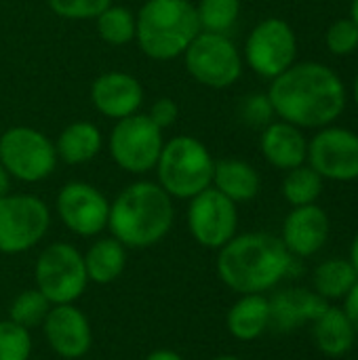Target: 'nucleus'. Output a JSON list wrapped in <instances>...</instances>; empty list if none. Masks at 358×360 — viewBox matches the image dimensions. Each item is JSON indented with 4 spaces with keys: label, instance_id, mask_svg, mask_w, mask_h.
<instances>
[{
    "label": "nucleus",
    "instance_id": "obj_16",
    "mask_svg": "<svg viewBox=\"0 0 358 360\" xmlns=\"http://www.w3.org/2000/svg\"><path fill=\"white\" fill-rule=\"evenodd\" d=\"M91 101L106 118L120 120L137 114L143 103V86L127 72H106L93 80Z\"/></svg>",
    "mask_w": 358,
    "mask_h": 360
},
{
    "label": "nucleus",
    "instance_id": "obj_1",
    "mask_svg": "<svg viewBox=\"0 0 358 360\" xmlns=\"http://www.w3.org/2000/svg\"><path fill=\"white\" fill-rule=\"evenodd\" d=\"M268 99L281 120L304 129L331 124L346 105V89L323 63H293L272 78Z\"/></svg>",
    "mask_w": 358,
    "mask_h": 360
},
{
    "label": "nucleus",
    "instance_id": "obj_15",
    "mask_svg": "<svg viewBox=\"0 0 358 360\" xmlns=\"http://www.w3.org/2000/svg\"><path fill=\"white\" fill-rule=\"evenodd\" d=\"M42 329L49 346L61 359H80L91 348V325L74 304L51 306Z\"/></svg>",
    "mask_w": 358,
    "mask_h": 360
},
{
    "label": "nucleus",
    "instance_id": "obj_19",
    "mask_svg": "<svg viewBox=\"0 0 358 360\" xmlns=\"http://www.w3.org/2000/svg\"><path fill=\"white\" fill-rule=\"evenodd\" d=\"M327 300L306 289H287L270 300V325L281 331H293L304 323H314L325 310Z\"/></svg>",
    "mask_w": 358,
    "mask_h": 360
},
{
    "label": "nucleus",
    "instance_id": "obj_31",
    "mask_svg": "<svg viewBox=\"0 0 358 360\" xmlns=\"http://www.w3.org/2000/svg\"><path fill=\"white\" fill-rule=\"evenodd\" d=\"M112 0H49L51 11L61 19L82 21V19H97Z\"/></svg>",
    "mask_w": 358,
    "mask_h": 360
},
{
    "label": "nucleus",
    "instance_id": "obj_27",
    "mask_svg": "<svg viewBox=\"0 0 358 360\" xmlns=\"http://www.w3.org/2000/svg\"><path fill=\"white\" fill-rule=\"evenodd\" d=\"M323 192V177L308 165H300L291 169L283 181V194L289 205L293 207H306L314 205L317 198Z\"/></svg>",
    "mask_w": 358,
    "mask_h": 360
},
{
    "label": "nucleus",
    "instance_id": "obj_34",
    "mask_svg": "<svg viewBox=\"0 0 358 360\" xmlns=\"http://www.w3.org/2000/svg\"><path fill=\"white\" fill-rule=\"evenodd\" d=\"M148 116L152 118V122H154L156 127H160V129L165 131L167 127L175 124V120H177V116H179V108H177V103H175L173 99L160 97V99L154 101V105L150 108Z\"/></svg>",
    "mask_w": 358,
    "mask_h": 360
},
{
    "label": "nucleus",
    "instance_id": "obj_37",
    "mask_svg": "<svg viewBox=\"0 0 358 360\" xmlns=\"http://www.w3.org/2000/svg\"><path fill=\"white\" fill-rule=\"evenodd\" d=\"M146 360H184L173 350H154Z\"/></svg>",
    "mask_w": 358,
    "mask_h": 360
},
{
    "label": "nucleus",
    "instance_id": "obj_33",
    "mask_svg": "<svg viewBox=\"0 0 358 360\" xmlns=\"http://www.w3.org/2000/svg\"><path fill=\"white\" fill-rule=\"evenodd\" d=\"M241 114L249 124H255V127L266 124L268 127L270 118L274 116V110H272V103H270L268 95H249L243 101Z\"/></svg>",
    "mask_w": 358,
    "mask_h": 360
},
{
    "label": "nucleus",
    "instance_id": "obj_7",
    "mask_svg": "<svg viewBox=\"0 0 358 360\" xmlns=\"http://www.w3.org/2000/svg\"><path fill=\"white\" fill-rule=\"evenodd\" d=\"M36 289L53 304H74L87 289L84 255L68 243L49 245L36 262Z\"/></svg>",
    "mask_w": 358,
    "mask_h": 360
},
{
    "label": "nucleus",
    "instance_id": "obj_28",
    "mask_svg": "<svg viewBox=\"0 0 358 360\" xmlns=\"http://www.w3.org/2000/svg\"><path fill=\"white\" fill-rule=\"evenodd\" d=\"M196 15L203 32L226 34L241 15V0H198Z\"/></svg>",
    "mask_w": 358,
    "mask_h": 360
},
{
    "label": "nucleus",
    "instance_id": "obj_8",
    "mask_svg": "<svg viewBox=\"0 0 358 360\" xmlns=\"http://www.w3.org/2000/svg\"><path fill=\"white\" fill-rule=\"evenodd\" d=\"M57 160L55 143L38 129L11 127L0 135V165L19 181L36 184L46 179Z\"/></svg>",
    "mask_w": 358,
    "mask_h": 360
},
{
    "label": "nucleus",
    "instance_id": "obj_11",
    "mask_svg": "<svg viewBox=\"0 0 358 360\" xmlns=\"http://www.w3.org/2000/svg\"><path fill=\"white\" fill-rule=\"evenodd\" d=\"M298 38L291 25L279 17L260 21L245 44V59L249 68L264 76L276 78L295 63Z\"/></svg>",
    "mask_w": 358,
    "mask_h": 360
},
{
    "label": "nucleus",
    "instance_id": "obj_3",
    "mask_svg": "<svg viewBox=\"0 0 358 360\" xmlns=\"http://www.w3.org/2000/svg\"><path fill=\"white\" fill-rule=\"evenodd\" d=\"M175 219L173 198L154 181H135L110 202L108 228L129 249L160 243Z\"/></svg>",
    "mask_w": 358,
    "mask_h": 360
},
{
    "label": "nucleus",
    "instance_id": "obj_22",
    "mask_svg": "<svg viewBox=\"0 0 358 360\" xmlns=\"http://www.w3.org/2000/svg\"><path fill=\"white\" fill-rule=\"evenodd\" d=\"M228 331L241 342L257 340L270 327V300L262 293L243 295L228 312Z\"/></svg>",
    "mask_w": 358,
    "mask_h": 360
},
{
    "label": "nucleus",
    "instance_id": "obj_4",
    "mask_svg": "<svg viewBox=\"0 0 358 360\" xmlns=\"http://www.w3.org/2000/svg\"><path fill=\"white\" fill-rule=\"evenodd\" d=\"M135 19V40L143 55L156 61L181 57L203 32L190 0H146Z\"/></svg>",
    "mask_w": 358,
    "mask_h": 360
},
{
    "label": "nucleus",
    "instance_id": "obj_9",
    "mask_svg": "<svg viewBox=\"0 0 358 360\" xmlns=\"http://www.w3.org/2000/svg\"><path fill=\"white\" fill-rule=\"evenodd\" d=\"M188 74L209 86L228 89L243 74V57L226 34L200 32L184 53Z\"/></svg>",
    "mask_w": 358,
    "mask_h": 360
},
{
    "label": "nucleus",
    "instance_id": "obj_38",
    "mask_svg": "<svg viewBox=\"0 0 358 360\" xmlns=\"http://www.w3.org/2000/svg\"><path fill=\"white\" fill-rule=\"evenodd\" d=\"M350 264L354 266V270H357V274H358V234H357V238H354V243H352V251H350Z\"/></svg>",
    "mask_w": 358,
    "mask_h": 360
},
{
    "label": "nucleus",
    "instance_id": "obj_2",
    "mask_svg": "<svg viewBox=\"0 0 358 360\" xmlns=\"http://www.w3.org/2000/svg\"><path fill=\"white\" fill-rule=\"evenodd\" d=\"M293 264L281 238L264 232L234 236L219 249L217 274L236 293L251 295L272 289Z\"/></svg>",
    "mask_w": 358,
    "mask_h": 360
},
{
    "label": "nucleus",
    "instance_id": "obj_20",
    "mask_svg": "<svg viewBox=\"0 0 358 360\" xmlns=\"http://www.w3.org/2000/svg\"><path fill=\"white\" fill-rule=\"evenodd\" d=\"M217 192L228 196L232 202H247L260 194V173L245 160L238 158H224L215 160L213 169V184Z\"/></svg>",
    "mask_w": 358,
    "mask_h": 360
},
{
    "label": "nucleus",
    "instance_id": "obj_10",
    "mask_svg": "<svg viewBox=\"0 0 358 360\" xmlns=\"http://www.w3.org/2000/svg\"><path fill=\"white\" fill-rule=\"evenodd\" d=\"M51 224L46 202L32 194H6L0 198V253L17 255L42 240Z\"/></svg>",
    "mask_w": 358,
    "mask_h": 360
},
{
    "label": "nucleus",
    "instance_id": "obj_18",
    "mask_svg": "<svg viewBox=\"0 0 358 360\" xmlns=\"http://www.w3.org/2000/svg\"><path fill=\"white\" fill-rule=\"evenodd\" d=\"M262 154L276 169H295L308 158V141L291 122H270L262 133Z\"/></svg>",
    "mask_w": 358,
    "mask_h": 360
},
{
    "label": "nucleus",
    "instance_id": "obj_13",
    "mask_svg": "<svg viewBox=\"0 0 358 360\" xmlns=\"http://www.w3.org/2000/svg\"><path fill=\"white\" fill-rule=\"evenodd\" d=\"M57 215L78 236H97L108 228L110 200L95 186L70 181L57 194Z\"/></svg>",
    "mask_w": 358,
    "mask_h": 360
},
{
    "label": "nucleus",
    "instance_id": "obj_23",
    "mask_svg": "<svg viewBox=\"0 0 358 360\" xmlns=\"http://www.w3.org/2000/svg\"><path fill=\"white\" fill-rule=\"evenodd\" d=\"M124 266H127V247L120 245L114 236L95 240L84 255L87 276L97 285L114 283L122 274Z\"/></svg>",
    "mask_w": 358,
    "mask_h": 360
},
{
    "label": "nucleus",
    "instance_id": "obj_21",
    "mask_svg": "<svg viewBox=\"0 0 358 360\" xmlns=\"http://www.w3.org/2000/svg\"><path fill=\"white\" fill-rule=\"evenodd\" d=\"M103 148V135L101 131L87 120H78L68 124L55 143L57 158L65 165H84L91 162Z\"/></svg>",
    "mask_w": 358,
    "mask_h": 360
},
{
    "label": "nucleus",
    "instance_id": "obj_26",
    "mask_svg": "<svg viewBox=\"0 0 358 360\" xmlns=\"http://www.w3.org/2000/svg\"><path fill=\"white\" fill-rule=\"evenodd\" d=\"M97 34L103 42L112 46H122L135 40V30H137V19L135 13L127 6L110 4L97 19Z\"/></svg>",
    "mask_w": 358,
    "mask_h": 360
},
{
    "label": "nucleus",
    "instance_id": "obj_35",
    "mask_svg": "<svg viewBox=\"0 0 358 360\" xmlns=\"http://www.w3.org/2000/svg\"><path fill=\"white\" fill-rule=\"evenodd\" d=\"M344 314L348 316L350 325L354 327V331L358 333V283L344 297Z\"/></svg>",
    "mask_w": 358,
    "mask_h": 360
},
{
    "label": "nucleus",
    "instance_id": "obj_5",
    "mask_svg": "<svg viewBox=\"0 0 358 360\" xmlns=\"http://www.w3.org/2000/svg\"><path fill=\"white\" fill-rule=\"evenodd\" d=\"M213 169L215 160L200 139L192 135H177L165 141L158 156V186L171 198L190 200L211 188Z\"/></svg>",
    "mask_w": 358,
    "mask_h": 360
},
{
    "label": "nucleus",
    "instance_id": "obj_32",
    "mask_svg": "<svg viewBox=\"0 0 358 360\" xmlns=\"http://www.w3.org/2000/svg\"><path fill=\"white\" fill-rule=\"evenodd\" d=\"M327 46L335 55H350L358 49V25L352 19H338L327 30Z\"/></svg>",
    "mask_w": 358,
    "mask_h": 360
},
{
    "label": "nucleus",
    "instance_id": "obj_24",
    "mask_svg": "<svg viewBox=\"0 0 358 360\" xmlns=\"http://www.w3.org/2000/svg\"><path fill=\"white\" fill-rule=\"evenodd\" d=\"M357 331L348 316L340 308L327 306V310L314 321V342L327 356H342L354 344Z\"/></svg>",
    "mask_w": 358,
    "mask_h": 360
},
{
    "label": "nucleus",
    "instance_id": "obj_29",
    "mask_svg": "<svg viewBox=\"0 0 358 360\" xmlns=\"http://www.w3.org/2000/svg\"><path fill=\"white\" fill-rule=\"evenodd\" d=\"M51 302L38 291V289H27L23 293H19L13 304H11V319L13 323L32 329L36 325H42L49 310H51Z\"/></svg>",
    "mask_w": 358,
    "mask_h": 360
},
{
    "label": "nucleus",
    "instance_id": "obj_41",
    "mask_svg": "<svg viewBox=\"0 0 358 360\" xmlns=\"http://www.w3.org/2000/svg\"><path fill=\"white\" fill-rule=\"evenodd\" d=\"M354 99H357V105H358V78H357V82H354Z\"/></svg>",
    "mask_w": 358,
    "mask_h": 360
},
{
    "label": "nucleus",
    "instance_id": "obj_25",
    "mask_svg": "<svg viewBox=\"0 0 358 360\" xmlns=\"http://www.w3.org/2000/svg\"><path fill=\"white\" fill-rule=\"evenodd\" d=\"M358 283V274L350 259H327L314 270V291L323 300H342Z\"/></svg>",
    "mask_w": 358,
    "mask_h": 360
},
{
    "label": "nucleus",
    "instance_id": "obj_39",
    "mask_svg": "<svg viewBox=\"0 0 358 360\" xmlns=\"http://www.w3.org/2000/svg\"><path fill=\"white\" fill-rule=\"evenodd\" d=\"M350 19L358 25V0H352V6H350Z\"/></svg>",
    "mask_w": 358,
    "mask_h": 360
},
{
    "label": "nucleus",
    "instance_id": "obj_14",
    "mask_svg": "<svg viewBox=\"0 0 358 360\" xmlns=\"http://www.w3.org/2000/svg\"><path fill=\"white\" fill-rule=\"evenodd\" d=\"M310 167L325 179H358V135L348 129H323L308 143Z\"/></svg>",
    "mask_w": 358,
    "mask_h": 360
},
{
    "label": "nucleus",
    "instance_id": "obj_12",
    "mask_svg": "<svg viewBox=\"0 0 358 360\" xmlns=\"http://www.w3.org/2000/svg\"><path fill=\"white\" fill-rule=\"evenodd\" d=\"M188 228L194 240L207 249H222L236 236L238 211L236 202L217 192L213 186L190 198Z\"/></svg>",
    "mask_w": 358,
    "mask_h": 360
},
{
    "label": "nucleus",
    "instance_id": "obj_36",
    "mask_svg": "<svg viewBox=\"0 0 358 360\" xmlns=\"http://www.w3.org/2000/svg\"><path fill=\"white\" fill-rule=\"evenodd\" d=\"M11 175H8V171L0 165V198L2 196H6L8 192H11Z\"/></svg>",
    "mask_w": 358,
    "mask_h": 360
},
{
    "label": "nucleus",
    "instance_id": "obj_17",
    "mask_svg": "<svg viewBox=\"0 0 358 360\" xmlns=\"http://www.w3.org/2000/svg\"><path fill=\"white\" fill-rule=\"evenodd\" d=\"M329 217L317 205L293 207L283 226V245L291 255L310 257L323 249L329 238Z\"/></svg>",
    "mask_w": 358,
    "mask_h": 360
},
{
    "label": "nucleus",
    "instance_id": "obj_30",
    "mask_svg": "<svg viewBox=\"0 0 358 360\" xmlns=\"http://www.w3.org/2000/svg\"><path fill=\"white\" fill-rule=\"evenodd\" d=\"M30 354V331L13 321H0V360H27Z\"/></svg>",
    "mask_w": 358,
    "mask_h": 360
},
{
    "label": "nucleus",
    "instance_id": "obj_40",
    "mask_svg": "<svg viewBox=\"0 0 358 360\" xmlns=\"http://www.w3.org/2000/svg\"><path fill=\"white\" fill-rule=\"evenodd\" d=\"M213 360H241V359H236V356H217V359H213Z\"/></svg>",
    "mask_w": 358,
    "mask_h": 360
},
{
    "label": "nucleus",
    "instance_id": "obj_6",
    "mask_svg": "<svg viewBox=\"0 0 358 360\" xmlns=\"http://www.w3.org/2000/svg\"><path fill=\"white\" fill-rule=\"evenodd\" d=\"M162 146V129L156 127L148 114L139 112L116 120L108 139L112 160L122 171L135 175H143L156 169Z\"/></svg>",
    "mask_w": 358,
    "mask_h": 360
}]
</instances>
